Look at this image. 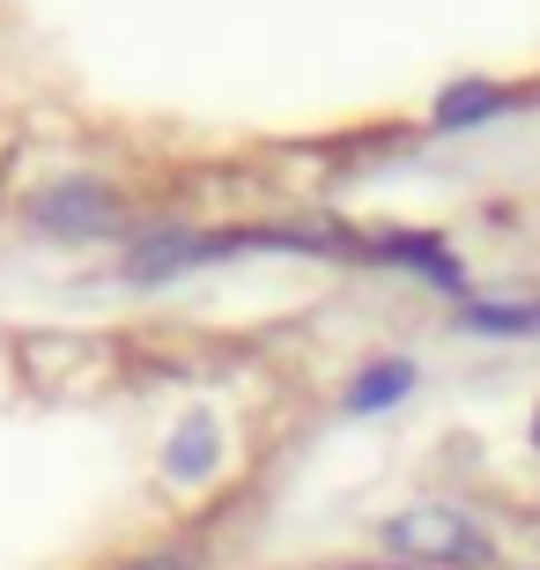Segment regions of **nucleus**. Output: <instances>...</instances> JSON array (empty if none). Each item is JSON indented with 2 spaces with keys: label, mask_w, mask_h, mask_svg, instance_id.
<instances>
[{
  "label": "nucleus",
  "mask_w": 540,
  "mask_h": 570,
  "mask_svg": "<svg viewBox=\"0 0 540 570\" xmlns=\"http://www.w3.org/2000/svg\"><path fill=\"white\" fill-rule=\"evenodd\" d=\"M208 466H215V423L193 415V423L170 438V474H208Z\"/></svg>",
  "instance_id": "nucleus-4"
},
{
  "label": "nucleus",
  "mask_w": 540,
  "mask_h": 570,
  "mask_svg": "<svg viewBox=\"0 0 540 570\" xmlns=\"http://www.w3.org/2000/svg\"><path fill=\"white\" fill-rule=\"evenodd\" d=\"M385 549L408 556V563H436V570H489V563H497L489 533L467 527L459 511H436V504L393 519V527H385Z\"/></svg>",
  "instance_id": "nucleus-1"
},
{
  "label": "nucleus",
  "mask_w": 540,
  "mask_h": 570,
  "mask_svg": "<svg viewBox=\"0 0 540 570\" xmlns=\"http://www.w3.org/2000/svg\"><path fill=\"white\" fill-rule=\"evenodd\" d=\"M474 326L481 334H540V304H481Z\"/></svg>",
  "instance_id": "nucleus-7"
},
{
  "label": "nucleus",
  "mask_w": 540,
  "mask_h": 570,
  "mask_svg": "<svg viewBox=\"0 0 540 570\" xmlns=\"http://www.w3.org/2000/svg\"><path fill=\"white\" fill-rule=\"evenodd\" d=\"M111 215H119V200L97 178H67V186L38 193V223H52V230H105Z\"/></svg>",
  "instance_id": "nucleus-2"
},
{
  "label": "nucleus",
  "mask_w": 540,
  "mask_h": 570,
  "mask_svg": "<svg viewBox=\"0 0 540 570\" xmlns=\"http://www.w3.org/2000/svg\"><path fill=\"white\" fill-rule=\"evenodd\" d=\"M408 385H415V371H408V363H377V371H363V379H355L348 407H393Z\"/></svg>",
  "instance_id": "nucleus-5"
},
{
  "label": "nucleus",
  "mask_w": 540,
  "mask_h": 570,
  "mask_svg": "<svg viewBox=\"0 0 540 570\" xmlns=\"http://www.w3.org/2000/svg\"><path fill=\"white\" fill-rule=\"evenodd\" d=\"M141 570H193L186 556H156V563H141Z\"/></svg>",
  "instance_id": "nucleus-8"
},
{
  "label": "nucleus",
  "mask_w": 540,
  "mask_h": 570,
  "mask_svg": "<svg viewBox=\"0 0 540 570\" xmlns=\"http://www.w3.org/2000/svg\"><path fill=\"white\" fill-rule=\"evenodd\" d=\"M489 111H503V97L481 89V82H467V89H452V97L436 105V119H444V127H467V119H489Z\"/></svg>",
  "instance_id": "nucleus-6"
},
{
  "label": "nucleus",
  "mask_w": 540,
  "mask_h": 570,
  "mask_svg": "<svg viewBox=\"0 0 540 570\" xmlns=\"http://www.w3.org/2000/svg\"><path fill=\"white\" fill-rule=\"evenodd\" d=\"M229 245H237V237H148L126 275H134V282H156V275H178V267H193V259L229 253Z\"/></svg>",
  "instance_id": "nucleus-3"
}]
</instances>
